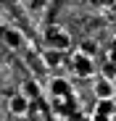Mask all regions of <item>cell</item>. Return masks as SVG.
<instances>
[{
    "label": "cell",
    "mask_w": 116,
    "mask_h": 121,
    "mask_svg": "<svg viewBox=\"0 0 116 121\" xmlns=\"http://www.w3.org/2000/svg\"><path fill=\"white\" fill-rule=\"evenodd\" d=\"M42 63H45L48 69H58V66L63 63V55L58 53V50H50V48H48V53L42 55Z\"/></svg>",
    "instance_id": "5"
},
{
    "label": "cell",
    "mask_w": 116,
    "mask_h": 121,
    "mask_svg": "<svg viewBox=\"0 0 116 121\" xmlns=\"http://www.w3.org/2000/svg\"><path fill=\"white\" fill-rule=\"evenodd\" d=\"M92 121H113V116H106V113H92Z\"/></svg>",
    "instance_id": "11"
},
{
    "label": "cell",
    "mask_w": 116,
    "mask_h": 121,
    "mask_svg": "<svg viewBox=\"0 0 116 121\" xmlns=\"http://www.w3.org/2000/svg\"><path fill=\"white\" fill-rule=\"evenodd\" d=\"M95 113L113 116V100H98V105H95Z\"/></svg>",
    "instance_id": "8"
},
{
    "label": "cell",
    "mask_w": 116,
    "mask_h": 121,
    "mask_svg": "<svg viewBox=\"0 0 116 121\" xmlns=\"http://www.w3.org/2000/svg\"><path fill=\"white\" fill-rule=\"evenodd\" d=\"M74 121H92V116H74Z\"/></svg>",
    "instance_id": "12"
},
{
    "label": "cell",
    "mask_w": 116,
    "mask_h": 121,
    "mask_svg": "<svg viewBox=\"0 0 116 121\" xmlns=\"http://www.w3.org/2000/svg\"><path fill=\"white\" fill-rule=\"evenodd\" d=\"M113 82H116V76H113Z\"/></svg>",
    "instance_id": "14"
},
{
    "label": "cell",
    "mask_w": 116,
    "mask_h": 121,
    "mask_svg": "<svg viewBox=\"0 0 116 121\" xmlns=\"http://www.w3.org/2000/svg\"><path fill=\"white\" fill-rule=\"evenodd\" d=\"M8 111L13 113V116H27L29 113V97L27 95H11L8 97Z\"/></svg>",
    "instance_id": "4"
},
{
    "label": "cell",
    "mask_w": 116,
    "mask_h": 121,
    "mask_svg": "<svg viewBox=\"0 0 116 121\" xmlns=\"http://www.w3.org/2000/svg\"><path fill=\"white\" fill-rule=\"evenodd\" d=\"M21 95H27V97L32 100V97L37 95V87H34V84H24V92H21Z\"/></svg>",
    "instance_id": "10"
},
{
    "label": "cell",
    "mask_w": 116,
    "mask_h": 121,
    "mask_svg": "<svg viewBox=\"0 0 116 121\" xmlns=\"http://www.w3.org/2000/svg\"><path fill=\"white\" fill-rule=\"evenodd\" d=\"M79 50H82L85 55H92L98 48H95V42H90V39H87V42H82V45H79Z\"/></svg>",
    "instance_id": "9"
},
{
    "label": "cell",
    "mask_w": 116,
    "mask_h": 121,
    "mask_svg": "<svg viewBox=\"0 0 116 121\" xmlns=\"http://www.w3.org/2000/svg\"><path fill=\"white\" fill-rule=\"evenodd\" d=\"M71 63H74V71H76V76H82V79L92 76V71H95L92 55H85L82 50H76V53L71 55Z\"/></svg>",
    "instance_id": "2"
},
{
    "label": "cell",
    "mask_w": 116,
    "mask_h": 121,
    "mask_svg": "<svg viewBox=\"0 0 116 121\" xmlns=\"http://www.w3.org/2000/svg\"><path fill=\"white\" fill-rule=\"evenodd\" d=\"M92 92L98 100H113V79L108 76H100V79H95V84H92Z\"/></svg>",
    "instance_id": "3"
},
{
    "label": "cell",
    "mask_w": 116,
    "mask_h": 121,
    "mask_svg": "<svg viewBox=\"0 0 116 121\" xmlns=\"http://www.w3.org/2000/svg\"><path fill=\"white\" fill-rule=\"evenodd\" d=\"M50 95L53 97H69V84L63 79H53L50 82Z\"/></svg>",
    "instance_id": "6"
},
{
    "label": "cell",
    "mask_w": 116,
    "mask_h": 121,
    "mask_svg": "<svg viewBox=\"0 0 116 121\" xmlns=\"http://www.w3.org/2000/svg\"><path fill=\"white\" fill-rule=\"evenodd\" d=\"M98 3H103V5H113L116 0H98Z\"/></svg>",
    "instance_id": "13"
},
{
    "label": "cell",
    "mask_w": 116,
    "mask_h": 121,
    "mask_svg": "<svg viewBox=\"0 0 116 121\" xmlns=\"http://www.w3.org/2000/svg\"><path fill=\"white\" fill-rule=\"evenodd\" d=\"M5 45H8V48H13V50H18V48L24 45V37H21V32L8 29V32H5Z\"/></svg>",
    "instance_id": "7"
},
{
    "label": "cell",
    "mask_w": 116,
    "mask_h": 121,
    "mask_svg": "<svg viewBox=\"0 0 116 121\" xmlns=\"http://www.w3.org/2000/svg\"><path fill=\"white\" fill-rule=\"evenodd\" d=\"M45 42H48L50 50L66 53V50L71 48V37H69V32L61 29V26H48V32H45Z\"/></svg>",
    "instance_id": "1"
}]
</instances>
